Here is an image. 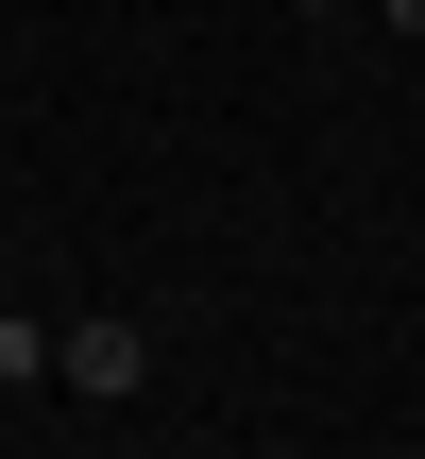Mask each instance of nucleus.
Wrapping results in <instances>:
<instances>
[{
    "label": "nucleus",
    "instance_id": "1",
    "mask_svg": "<svg viewBox=\"0 0 425 459\" xmlns=\"http://www.w3.org/2000/svg\"><path fill=\"white\" fill-rule=\"evenodd\" d=\"M51 375H68V392H136V375H153V341H136V324H68V341H51Z\"/></svg>",
    "mask_w": 425,
    "mask_h": 459
},
{
    "label": "nucleus",
    "instance_id": "2",
    "mask_svg": "<svg viewBox=\"0 0 425 459\" xmlns=\"http://www.w3.org/2000/svg\"><path fill=\"white\" fill-rule=\"evenodd\" d=\"M51 375V324H0V392H34Z\"/></svg>",
    "mask_w": 425,
    "mask_h": 459
},
{
    "label": "nucleus",
    "instance_id": "3",
    "mask_svg": "<svg viewBox=\"0 0 425 459\" xmlns=\"http://www.w3.org/2000/svg\"><path fill=\"white\" fill-rule=\"evenodd\" d=\"M375 17H409V34H425V0H375Z\"/></svg>",
    "mask_w": 425,
    "mask_h": 459
},
{
    "label": "nucleus",
    "instance_id": "4",
    "mask_svg": "<svg viewBox=\"0 0 425 459\" xmlns=\"http://www.w3.org/2000/svg\"><path fill=\"white\" fill-rule=\"evenodd\" d=\"M290 17H341V0H290Z\"/></svg>",
    "mask_w": 425,
    "mask_h": 459
}]
</instances>
